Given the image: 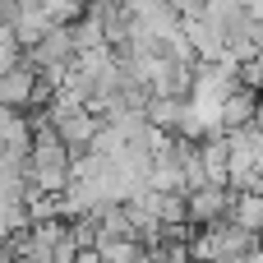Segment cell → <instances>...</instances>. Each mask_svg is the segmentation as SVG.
Here are the masks:
<instances>
[{
  "label": "cell",
  "instance_id": "1",
  "mask_svg": "<svg viewBox=\"0 0 263 263\" xmlns=\"http://www.w3.org/2000/svg\"><path fill=\"white\" fill-rule=\"evenodd\" d=\"M74 55H79L74 23H55L37 46H28V51H23V60H28V65H37V69H69V65H74Z\"/></svg>",
  "mask_w": 263,
  "mask_h": 263
},
{
  "label": "cell",
  "instance_id": "2",
  "mask_svg": "<svg viewBox=\"0 0 263 263\" xmlns=\"http://www.w3.org/2000/svg\"><path fill=\"white\" fill-rule=\"evenodd\" d=\"M231 199H236V190H222V185L190 190V222H194V227L227 222V217H231Z\"/></svg>",
  "mask_w": 263,
  "mask_h": 263
},
{
  "label": "cell",
  "instance_id": "3",
  "mask_svg": "<svg viewBox=\"0 0 263 263\" xmlns=\"http://www.w3.org/2000/svg\"><path fill=\"white\" fill-rule=\"evenodd\" d=\"M37 79H42V69L37 65H14V69H5L0 74V106H14V111H28L32 106V97H37Z\"/></svg>",
  "mask_w": 263,
  "mask_h": 263
},
{
  "label": "cell",
  "instance_id": "4",
  "mask_svg": "<svg viewBox=\"0 0 263 263\" xmlns=\"http://www.w3.org/2000/svg\"><path fill=\"white\" fill-rule=\"evenodd\" d=\"M55 120V129H60V139L69 143V153H83V148H92V139H97V129H102V120L83 106V111H65V116H51Z\"/></svg>",
  "mask_w": 263,
  "mask_h": 263
},
{
  "label": "cell",
  "instance_id": "5",
  "mask_svg": "<svg viewBox=\"0 0 263 263\" xmlns=\"http://www.w3.org/2000/svg\"><path fill=\"white\" fill-rule=\"evenodd\" d=\"M259 106H263V97H259V88H250V83H240L227 102H222V125L227 129H240V125H254V116H259Z\"/></svg>",
  "mask_w": 263,
  "mask_h": 263
},
{
  "label": "cell",
  "instance_id": "6",
  "mask_svg": "<svg viewBox=\"0 0 263 263\" xmlns=\"http://www.w3.org/2000/svg\"><path fill=\"white\" fill-rule=\"evenodd\" d=\"M185 111H190V97H171V92H153V102H148V125H157V129H180V120H185Z\"/></svg>",
  "mask_w": 263,
  "mask_h": 263
},
{
  "label": "cell",
  "instance_id": "7",
  "mask_svg": "<svg viewBox=\"0 0 263 263\" xmlns=\"http://www.w3.org/2000/svg\"><path fill=\"white\" fill-rule=\"evenodd\" d=\"M231 222H240V227L263 236V190H240L231 199Z\"/></svg>",
  "mask_w": 263,
  "mask_h": 263
},
{
  "label": "cell",
  "instance_id": "8",
  "mask_svg": "<svg viewBox=\"0 0 263 263\" xmlns=\"http://www.w3.org/2000/svg\"><path fill=\"white\" fill-rule=\"evenodd\" d=\"M190 254H194V263L222 259V236H217V227H199V231L190 236Z\"/></svg>",
  "mask_w": 263,
  "mask_h": 263
},
{
  "label": "cell",
  "instance_id": "9",
  "mask_svg": "<svg viewBox=\"0 0 263 263\" xmlns=\"http://www.w3.org/2000/svg\"><path fill=\"white\" fill-rule=\"evenodd\" d=\"M23 203H28V217H32V222H51V217H60V194L28 190V194H23Z\"/></svg>",
  "mask_w": 263,
  "mask_h": 263
},
{
  "label": "cell",
  "instance_id": "10",
  "mask_svg": "<svg viewBox=\"0 0 263 263\" xmlns=\"http://www.w3.org/2000/svg\"><path fill=\"white\" fill-rule=\"evenodd\" d=\"M14 65H23V42L14 37V28H9V23H0V74H5V69H14Z\"/></svg>",
  "mask_w": 263,
  "mask_h": 263
},
{
  "label": "cell",
  "instance_id": "11",
  "mask_svg": "<svg viewBox=\"0 0 263 263\" xmlns=\"http://www.w3.org/2000/svg\"><path fill=\"white\" fill-rule=\"evenodd\" d=\"M176 9H180V18H190V14H203V5L208 0H171Z\"/></svg>",
  "mask_w": 263,
  "mask_h": 263
},
{
  "label": "cell",
  "instance_id": "12",
  "mask_svg": "<svg viewBox=\"0 0 263 263\" xmlns=\"http://www.w3.org/2000/svg\"><path fill=\"white\" fill-rule=\"evenodd\" d=\"M245 263H263V245H259V250H254V254H250Z\"/></svg>",
  "mask_w": 263,
  "mask_h": 263
},
{
  "label": "cell",
  "instance_id": "13",
  "mask_svg": "<svg viewBox=\"0 0 263 263\" xmlns=\"http://www.w3.org/2000/svg\"><path fill=\"white\" fill-rule=\"evenodd\" d=\"M254 129H259V134H263V106H259V116H254Z\"/></svg>",
  "mask_w": 263,
  "mask_h": 263
},
{
  "label": "cell",
  "instance_id": "14",
  "mask_svg": "<svg viewBox=\"0 0 263 263\" xmlns=\"http://www.w3.org/2000/svg\"><path fill=\"white\" fill-rule=\"evenodd\" d=\"M0 23H9V14H5V9H0Z\"/></svg>",
  "mask_w": 263,
  "mask_h": 263
},
{
  "label": "cell",
  "instance_id": "15",
  "mask_svg": "<svg viewBox=\"0 0 263 263\" xmlns=\"http://www.w3.org/2000/svg\"><path fill=\"white\" fill-rule=\"evenodd\" d=\"M259 190H263V166H259Z\"/></svg>",
  "mask_w": 263,
  "mask_h": 263
}]
</instances>
